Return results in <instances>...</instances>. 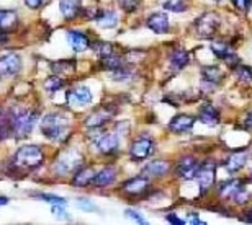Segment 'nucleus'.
Wrapping results in <instances>:
<instances>
[{"label":"nucleus","mask_w":252,"mask_h":225,"mask_svg":"<svg viewBox=\"0 0 252 225\" xmlns=\"http://www.w3.org/2000/svg\"><path fill=\"white\" fill-rule=\"evenodd\" d=\"M10 129L12 134H15L18 139H23L30 136V132L33 131L34 123L38 121V114L34 111H30L27 108H12L7 113Z\"/></svg>","instance_id":"f257e3e1"},{"label":"nucleus","mask_w":252,"mask_h":225,"mask_svg":"<svg viewBox=\"0 0 252 225\" xmlns=\"http://www.w3.org/2000/svg\"><path fill=\"white\" fill-rule=\"evenodd\" d=\"M41 132L49 141H64L69 132V119L65 114L51 113L41 119Z\"/></svg>","instance_id":"f03ea898"},{"label":"nucleus","mask_w":252,"mask_h":225,"mask_svg":"<svg viewBox=\"0 0 252 225\" xmlns=\"http://www.w3.org/2000/svg\"><path fill=\"white\" fill-rule=\"evenodd\" d=\"M44 162V152L38 146H23L13 155V163L17 168L22 170H34Z\"/></svg>","instance_id":"7ed1b4c3"},{"label":"nucleus","mask_w":252,"mask_h":225,"mask_svg":"<svg viewBox=\"0 0 252 225\" xmlns=\"http://www.w3.org/2000/svg\"><path fill=\"white\" fill-rule=\"evenodd\" d=\"M82 162H84V157L77 149H67L65 152L58 155L56 162L53 165V170L59 176H64V175H67V173L77 172V170L82 167Z\"/></svg>","instance_id":"20e7f679"},{"label":"nucleus","mask_w":252,"mask_h":225,"mask_svg":"<svg viewBox=\"0 0 252 225\" xmlns=\"http://www.w3.org/2000/svg\"><path fill=\"white\" fill-rule=\"evenodd\" d=\"M154 152V141L149 136H141L134 139L133 144L129 146V157L134 162H141V160L149 158Z\"/></svg>","instance_id":"39448f33"},{"label":"nucleus","mask_w":252,"mask_h":225,"mask_svg":"<svg viewBox=\"0 0 252 225\" xmlns=\"http://www.w3.org/2000/svg\"><path fill=\"white\" fill-rule=\"evenodd\" d=\"M198 178V186H200V193L201 196H205L208 193V189L215 184V179H216V163L215 162H205L203 165H200L198 168V173L196 176Z\"/></svg>","instance_id":"423d86ee"},{"label":"nucleus","mask_w":252,"mask_h":225,"mask_svg":"<svg viewBox=\"0 0 252 225\" xmlns=\"http://www.w3.org/2000/svg\"><path fill=\"white\" fill-rule=\"evenodd\" d=\"M195 26H196V31H198V34L201 38L211 39L215 36L216 29H218V26H220V18L216 17L215 13H210V12L203 13L198 20H196Z\"/></svg>","instance_id":"0eeeda50"},{"label":"nucleus","mask_w":252,"mask_h":225,"mask_svg":"<svg viewBox=\"0 0 252 225\" xmlns=\"http://www.w3.org/2000/svg\"><path fill=\"white\" fill-rule=\"evenodd\" d=\"M22 57L15 52L0 57V77H15L22 71Z\"/></svg>","instance_id":"6e6552de"},{"label":"nucleus","mask_w":252,"mask_h":225,"mask_svg":"<svg viewBox=\"0 0 252 225\" xmlns=\"http://www.w3.org/2000/svg\"><path fill=\"white\" fill-rule=\"evenodd\" d=\"M120 137L118 132H108V134H102L97 141H95V146H97L98 152L103 153V155H112V153H117V150L120 147Z\"/></svg>","instance_id":"1a4fd4ad"},{"label":"nucleus","mask_w":252,"mask_h":225,"mask_svg":"<svg viewBox=\"0 0 252 225\" xmlns=\"http://www.w3.org/2000/svg\"><path fill=\"white\" fill-rule=\"evenodd\" d=\"M149 186V179L146 175H139V176L129 178L122 184V191L129 194V196H139L143 194Z\"/></svg>","instance_id":"9d476101"},{"label":"nucleus","mask_w":252,"mask_h":225,"mask_svg":"<svg viewBox=\"0 0 252 225\" xmlns=\"http://www.w3.org/2000/svg\"><path fill=\"white\" fill-rule=\"evenodd\" d=\"M200 163L196 162V158L190 157V155H185V157L180 158V162L177 165V175L182 179H193L198 173Z\"/></svg>","instance_id":"9b49d317"},{"label":"nucleus","mask_w":252,"mask_h":225,"mask_svg":"<svg viewBox=\"0 0 252 225\" xmlns=\"http://www.w3.org/2000/svg\"><path fill=\"white\" fill-rule=\"evenodd\" d=\"M195 124V116L191 114H177L170 119L169 123V131L170 132H175V134H184V132H189Z\"/></svg>","instance_id":"f8f14e48"},{"label":"nucleus","mask_w":252,"mask_h":225,"mask_svg":"<svg viewBox=\"0 0 252 225\" xmlns=\"http://www.w3.org/2000/svg\"><path fill=\"white\" fill-rule=\"evenodd\" d=\"M146 25H148V28L151 31H154L156 34H165L170 29L169 18L165 13H153L148 18Z\"/></svg>","instance_id":"ddd939ff"},{"label":"nucleus","mask_w":252,"mask_h":225,"mask_svg":"<svg viewBox=\"0 0 252 225\" xmlns=\"http://www.w3.org/2000/svg\"><path fill=\"white\" fill-rule=\"evenodd\" d=\"M113 116V111L108 108H98L92 114H89L85 119V126L90 127H102L105 123H108Z\"/></svg>","instance_id":"4468645a"},{"label":"nucleus","mask_w":252,"mask_h":225,"mask_svg":"<svg viewBox=\"0 0 252 225\" xmlns=\"http://www.w3.org/2000/svg\"><path fill=\"white\" fill-rule=\"evenodd\" d=\"M211 51H213V54L220 59V61L233 64V66L238 62V54L234 52L233 48L228 46V44H224V43H213L211 44Z\"/></svg>","instance_id":"2eb2a0df"},{"label":"nucleus","mask_w":252,"mask_h":225,"mask_svg":"<svg viewBox=\"0 0 252 225\" xmlns=\"http://www.w3.org/2000/svg\"><path fill=\"white\" fill-rule=\"evenodd\" d=\"M65 38H67L70 48H72L75 52H84V51H87V49L90 48L89 38L85 36L84 33H80V31H75V29H69V31L65 33Z\"/></svg>","instance_id":"dca6fc26"},{"label":"nucleus","mask_w":252,"mask_h":225,"mask_svg":"<svg viewBox=\"0 0 252 225\" xmlns=\"http://www.w3.org/2000/svg\"><path fill=\"white\" fill-rule=\"evenodd\" d=\"M67 98L70 104H75V106H79V108L89 106V104L92 103V92H90L87 87H77L67 95Z\"/></svg>","instance_id":"f3484780"},{"label":"nucleus","mask_w":252,"mask_h":225,"mask_svg":"<svg viewBox=\"0 0 252 225\" xmlns=\"http://www.w3.org/2000/svg\"><path fill=\"white\" fill-rule=\"evenodd\" d=\"M59 12L65 20H74L82 13V2L80 0H61Z\"/></svg>","instance_id":"a211bd4d"},{"label":"nucleus","mask_w":252,"mask_h":225,"mask_svg":"<svg viewBox=\"0 0 252 225\" xmlns=\"http://www.w3.org/2000/svg\"><path fill=\"white\" fill-rule=\"evenodd\" d=\"M117 181V170L113 167H107L103 168L102 172H98L92 179V184L95 188H107L112 186V184Z\"/></svg>","instance_id":"6ab92c4d"},{"label":"nucleus","mask_w":252,"mask_h":225,"mask_svg":"<svg viewBox=\"0 0 252 225\" xmlns=\"http://www.w3.org/2000/svg\"><path fill=\"white\" fill-rule=\"evenodd\" d=\"M170 172V163L165 160H153L144 167V175L153 178H162Z\"/></svg>","instance_id":"aec40b11"},{"label":"nucleus","mask_w":252,"mask_h":225,"mask_svg":"<svg viewBox=\"0 0 252 225\" xmlns=\"http://www.w3.org/2000/svg\"><path fill=\"white\" fill-rule=\"evenodd\" d=\"M18 25V15L15 10H0V33L13 31Z\"/></svg>","instance_id":"412c9836"},{"label":"nucleus","mask_w":252,"mask_h":225,"mask_svg":"<svg viewBox=\"0 0 252 225\" xmlns=\"http://www.w3.org/2000/svg\"><path fill=\"white\" fill-rule=\"evenodd\" d=\"M95 175H97V172H95V168H92V167L79 168L77 173H75L72 178V186H75V188L89 186V184H92V179Z\"/></svg>","instance_id":"4be33fe9"},{"label":"nucleus","mask_w":252,"mask_h":225,"mask_svg":"<svg viewBox=\"0 0 252 225\" xmlns=\"http://www.w3.org/2000/svg\"><path fill=\"white\" fill-rule=\"evenodd\" d=\"M189 62H190V54L187 49H175V51L170 54V57H169V64H170V69L175 72H179V71H182V69L185 66H189Z\"/></svg>","instance_id":"5701e85b"},{"label":"nucleus","mask_w":252,"mask_h":225,"mask_svg":"<svg viewBox=\"0 0 252 225\" xmlns=\"http://www.w3.org/2000/svg\"><path fill=\"white\" fill-rule=\"evenodd\" d=\"M201 77H203V82L208 83L210 87H215V85H218L221 80H223L224 74L221 71L220 67L216 66H206L201 69Z\"/></svg>","instance_id":"b1692460"},{"label":"nucleus","mask_w":252,"mask_h":225,"mask_svg":"<svg viewBox=\"0 0 252 225\" xmlns=\"http://www.w3.org/2000/svg\"><path fill=\"white\" fill-rule=\"evenodd\" d=\"M198 119L206 126H216L220 123V113L218 109L211 104H206V106L201 108V111L198 114Z\"/></svg>","instance_id":"393cba45"},{"label":"nucleus","mask_w":252,"mask_h":225,"mask_svg":"<svg viewBox=\"0 0 252 225\" xmlns=\"http://www.w3.org/2000/svg\"><path fill=\"white\" fill-rule=\"evenodd\" d=\"M246 162H248V155L244 152H236L233 155H229L228 162H226V170H228L229 173H236L244 168Z\"/></svg>","instance_id":"a878e982"},{"label":"nucleus","mask_w":252,"mask_h":225,"mask_svg":"<svg viewBox=\"0 0 252 225\" xmlns=\"http://www.w3.org/2000/svg\"><path fill=\"white\" fill-rule=\"evenodd\" d=\"M97 23L102 28H115L118 25V15L113 10H107V12H102L97 17Z\"/></svg>","instance_id":"bb28decb"},{"label":"nucleus","mask_w":252,"mask_h":225,"mask_svg":"<svg viewBox=\"0 0 252 225\" xmlns=\"http://www.w3.org/2000/svg\"><path fill=\"white\" fill-rule=\"evenodd\" d=\"M243 179H229V181H224L223 184L220 186V196L223 198H229L236 189L243 186Z\"/></svg>","instance_id":"cd10ccee"},{"label":"nucleus","mask_w":252,"mask_h":225,"mask_svg":"<svg viewBox=\"0 0 252 225\" xmlns=\"http://www.w3.org/2000/svg\"><path fill=\"white\" fill-rule=\"evenodd\" d=\"M234 75L239 82H243L246 85H252V69L248 66H238L234 69Z\"/></svg>","instance_id":"c85d7f7f"},{"label":"nucleus","mask_w":252,"mask_h":225,"mask_svg":"<svg viewBox=\"0 0 252 225\" xmlns=\"http://www.w3.org/2000/svg\"><path fill=\"white\" fill-rule=\"evenodd\" d=\"M231 198H233L234 204H239L241 206V204H246L251 199V191L243 184V186L238 188L233 194H231Z\"/></svg>","instance_id":"c756f323"},{"label":"nucleus","mask_w":252,"mask_h":225,"mask_svg":"<svg viewBox=\"0 0 252 225\" xmlns=\"http://www.w3.org/2000/svg\"><path fill=\"white\" fill-rule=\"evenodd\" d=\"M63 85H64V80L56 77V75H53V77H48L46 80H44V90H46V92H49V93L61 90Z\"/></svg>","instance_id":"7c9ffc66"},{"label":"nucleus","mask_w":252,"mask_h":225,"mask_svg":"<svg viewBox=\"0 0 252 225\" xmlns=\"http://www.w3.org/2000/svg\"><path fill=\"white\" fill-rule=\"evenodd\" d=\"M103 67H107L108 71H117V69L122 67V57L117 56V54H110L107 57H102Z\"/></svg>","instance_id":"2f4dec72"},{"label":"nucleus","mask_w":252,"mask_h":225,"mask_svg":"<svg viewBox=\"0 0 252 225\" xmlns=\"http://www.w3.org/2000/svg\"><path fill=\"white\" fill-rule=\"evenodd\" d=\"M164 8L167 10V12L182 13L187 10V3H185L184 0H167V2L164 3Z\"/></svg>","instance_id":"473e14b6"},{"label":"nucleus","mask_w":252,"mask_h":225,"mask_svg":"<svg viewBox=\"0 0 252 225\" xmlns=\"http://www.w3.org/2000/svg\"><path fill=\"white\" fill-rule=\"evenodd\" d=\"M92 49L98 54L100 57H107V56H110V54H113V46L110 43H105V41L92 44Z\"/></svg>","instance_id":"72a5a7b5"},{"label":"nucleus","mask_w":252,"mask_h":225,"mask_svg":"<svg viewBox=\"0 0 252 225\" xmlns=\"http://www.w3.org/2000/svg\"><path fill=\"white\" fill-rule=\"evenodd\" d=\"M75 204H77V207L84 212H98L97 206L87 198H77L75 199Z\"/></svg>","instance_id":"f704fd0d"},{"label":"nucleus","mask_w":252,"mask_h":225,"mask_svg":"<svg viewBox=\"0 0 252 225\" xmlns=\"http://www.w3.org/2000/svg\"><path fill=\"white\" fill-rule=\"evenodd\" d=\"M125 216L128 217V219H131L133 222H136V224H139V225H148L149 222L146 221V219L141 216L139 212H136V211H133V209H126L125 211Z\"/></svg>","instance_id":"c9c22d12"},{"label":"nucleus","mask_w":252,"mask_h":225,"mask_svg":"<svg viewBox=\"0 0 252 225\" xmlns=\"http://www.w3.org/2000/svg\"><path fill=\"white\" fill-rule=\"evenodd\" d=\"M112 77H113V80H117V82H126V80H129V77H133V75H131L129 71L123 69V66H122L120 69H117V71H113Z\"/></svg>","instance_id":"e433bc0d"},{"label":"nucleus","mask_w":252,"mask_h":225,"mask_svg":"<svg viewBox=\"0 0 252 225\" xmlns=\"http://www.w3.org/2000/svg\"><path fill=\"white\" fill-rule=\"evenodd\" d=\"M51 212L54 214L56 217L59 219H69V214L65 212V207H64V204H53L51 206Z\"/></svg>","instance_id":"4c0bfd02"},{"label":"nucleus","mask_w":252,"mask_h":225,"mask_svg":"<svg viewBox=\"0 0 252 225\" xmlns=\"http://www.w3.org/2000/svg\"><path fill=\"white\" fill-rule=\"evenodd\" d=\"M139 2L141 0H118L120 7H122L125 12H134Z\"/></svg>","instance_id":"58836bf2"},{"label":"nucleus","mask_w":252,"mask_h":225,"mask_svg":"<svg viewBox=\"0 0 252 225\" xmlns=\"http://www.w3.org/2000/svg\"><path fill=\"white\" fill-rule=\"evenodd\" d=\"M39 199H43V201H48L51 204H65V199L61 198V196H56V194H39L38 196Z\"/></svg>","instance_id":"ea45409f"},{"label":"nucleus","mask_w":252,"mask_h":225,"mask_svg":"<svg viewBox=\"0 0 252 225\" xmlns=\"http://www.w3.org/2000/svg\"><path fill=\"white\" fill-rule=\"evenodd\" d=\"M233 3L241 12H249L252 7V0H233Z\"/></svg>","instance_id":"a19ab883"},{"label":"nucleus","mask_w":252,"mask_h":225,"mask_svg":"<svg viewBox=\"0 0 252 225\" xmlns=\"http://www.w3.org/2000/svg\"><path fill=\"white\" fill-rule=\"evenodd\" d=\"M167 222L169 224H174V225H185L187 224V221H182V219H179L175 214H169L167 216Z\"/></svg>","instance_id":"79ce46f5"},{"label":"nucleus","mask_w":252,"mask_h":225,"mask_svg":"<svg viewBox=\"0 0 252 225\" xmlns=\"http://www.w3.org/2000/svg\"><path fill=\"white\" fill-rule=\"evenodd\" d=\"M25 3H27L28 8L36 10V8H39L44 3V0H25Z\"/></svg>","instance_id":"37998d69"},{"label":"nucleus","mask_w":252,"mask_h":225,"mask_svg":"<svg viewBox=\"0 0 252 225\" xmlns=\"http://www.w3.org/2000/svg\"><path fill=\"white\" fill-rule=\"evenodd\" d=\"M187 224H191V225H205V222L203 221H200V217L196 216V214H191V216L189 217V222Z\"/></svg>","instance_id":"c03bdc74"},{"label":"nucleus","mask_w":252,"mask_h":225,"mask_svg":"<svg viewBox=\"0 0 252 225\" xmlns=\"http://www.w3.org/2000/svg\"><path fill=\"white\" fill-rule=\"evenodd\" d=\"M244 126H246V129H252V111H249V113H248V116H246V119H244Z\"/></svg>","instance_id":"a18cd8bd"},{"label":"nucleus","mask_w":252,"mask_h":225,"mask_svg":"<svg viewBox=\"0 0 252 225\" xmlns=\"http://www.w3.org/2000/svg\"><path fill=\"white\" fill-rule=\"evenodd\" d=\"M7 202H8V199H7V198H2V196H0V207L5 206Z\"/></svg>","instance_id":"49530a36"},{"label":"nucleus","mask_w":252,"mask_h":225,"mask_svg":"<svg viewBox=\"0 0 252 225\" xmlns=\"http://www.w3.org/2000/svg\"><path fill=\"white\" fill-rule=\"evenodd\" d=\"M246 222H249V224H252V211L246 216Z\"/></svg>","instance_id":"de8ad7c7"},{"label":"nucleus","mask_w":252,"mask_h":225,"mask_svg":"<svg viewBox=\"0 0 252 225\" xmlns=\"http://www.w3.org/2000/svg\"><path fill=\"white\" fill-rule=\"evenodd\" d=\"M215 2H220V0H215Z\"/></svg>","instance_id":"09e8293b"},{"label":"nucleus","mask_w":252,"mask_h":225,"mask_svg":"<svg viewBox=\"0 0 252 225\" xmlns=\"http://www.w3.org/2000/svg\"><path fill=\"white\" fill-rule=\"evenodd\" d=\"M251 176H252V173H251Z\"/></svg>","instance_id":"8fccbe9b"}]
</instances>
